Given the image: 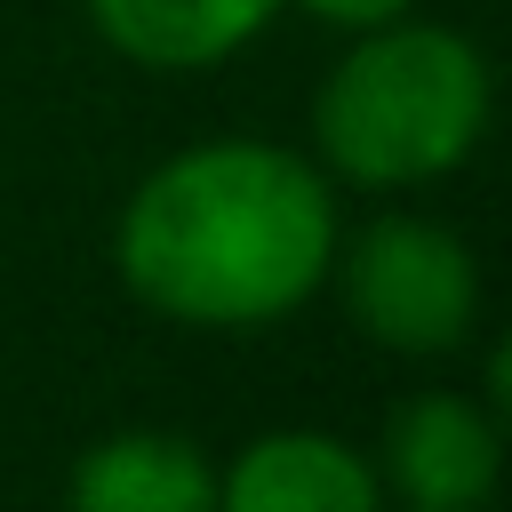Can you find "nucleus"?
I'll return each instance as SVG.
<instances>
[{
	"label": "nucleus",
	"mask_w": 512,
	"mask_h": 512,
	"mask_svg": "<svg viewBox=\"0 0 512 512\" xmlns=\"http://www.w3.org/2000/svg\"><path fill=\"white\" fill-rule=\"evenodd\" d=\"M336 184L312 152L272 136H200L136 176L112 224L120 288L208 336L280 328L328 288Z\"/></svg>",
	"instance_id": "obj_1"
},
{
	"label": "nucleus",
	"mask_w": 512,
	"mask_h": 512,
	"mask_svg": "<svg viewBox=\"0 0 512 512\" xmlns=\"http://www.w3.org/2000/svg\"><path fill=\"white\" fill-rule=\"evenodd\" d=\"M488 112H496V80L480 40L424 16H392L352 32V48L320 72L312 160L328 168V184L416 192L480 152Z\"/></svg>",
	"instance_id": "obj_2"
},
{
	"label": "nucleus",
	"mask_w": 512,
	"mask_h": 512,
	"mask_svg": "<svg viewBox=\"0 0 512 512\" xmlns=\"http://www.w3.org/2000/svg\"><path fill=\"white\" fill-rule=\"evenodd\" d=\"M352 328L400 360L456 352L480 328V256L440 216H376L352 240H336L328 264Z\"/></svg>",
	"instance_id": "obj_3"
},
{
	"label": "nucleus",
	"mask_w": 512,
	"mask_h": 512,
	"mask_svg": "<svg viewBox=\"0 0 512 512\" xmlns=\"http://www.w3.org/2000/svg\"><path fill=\"white\" fill-rule=\"evenodd\" d=\"M376 480L408 504V512H480L504 480V424L488 400L440 384L392 408L384 448H376Z\"/></svg>",
	"instance_id": "obj_4"
},
{
	"label": "nucleus",
	"mask_w": 512,
	"mask_h": 512,
	"mask_svg": "<svg viewBox=\"0 0 512 512\" xmlns=\"http://www.w3.org/2000/svg\"><path fill=\"white\" fill-rule=\"evenodd\" d=\"M216 512H384V480L344 432L272 424L216 464Z\"/></svg>",
	"instance_id": "obj_5"
},
{
	"label": "nucleus",
	"mask_w": 512,
	"mask_h": 512,
	"mask_svg": "<svg viewBox=\"0 0 512 512\" xmlns=\"http://www.w3.org/2000/svg\"><path fill=\"white\" fill-rule=\"evenodd\" d=\"M64 512H216V464L168 424H128L72 456Z\"/></svg>",
	"instance_id": "obj_6"
},
{
	"label": "nucleus",
	"mask_w": 512,
	"mask_h": 512,
	"mask_svg": "<svg viewBox=\"0 0 512 512\" xmlns=\"http://www.w3.org/2000/svg\"><path fill=\"white\" fill-rule=\"evenodd\" d=\"M272 16L280 0H88L96 40L144 72H216Z\"/></svg>",
	"instance_id": "obj_7"
},
{
	"label": "nucleus",
	"mask_w": 512,
	"mask_h": 512,
	"mask_svg": "<svg viewBox=\"0 0 512 512\" xmlns=\"http://www.w3.org/2000/svg\"><path fill=\"white\" fill-rule=\"evenodd\" d=\"M280 8H304V16H320V24H336V32H368V24L408 16L416 0H280Z\"/></svg>",
	"instance_id": "obj_8"
}]
</instances>
